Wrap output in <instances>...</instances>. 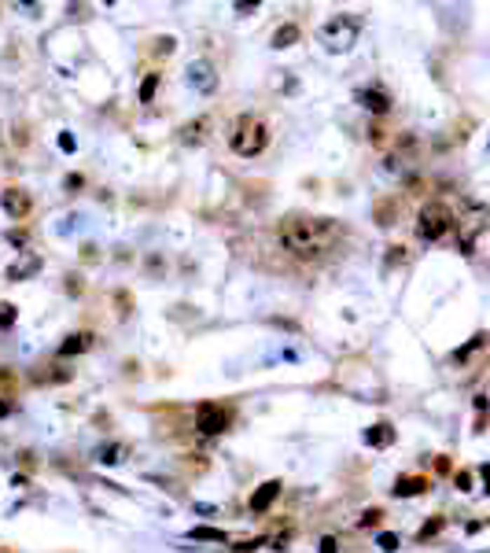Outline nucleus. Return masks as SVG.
I'll return each mask as SVG.
<instances>
[{
  "mask_svg": "<svg viewBox=\"0 0 490 553\" xmlns=\"http://www.w3.org/2000/svg\"><path fill=\"white\" fill-rule=\"evenodd\" d=\"M207 129H210V119H207V114H199L196 122H184V126H181V144H203V140H207Z\"/></svg>",
  "mask_w": 490,
  "mask_h": 553,
  "instance_id": "12",
  "label": "nucleus"
},
{
  "mask_svg": "<svg viewBox=\"0 0 490 553\" xmlns=\"http://www.w3.org/2000/svg\"><path fill=\"white\" fill-rule=\"evenodd\" d=\"M184 78H189V85L196 93H214L218 89V74H214V67L207 60H192L189 70H184Z\"/></svg>",
  "mask_w": 490,
  "mask_h": 553,
  "instance_id": "6",
  "label": "nucleus"
},
{
  "mask_svg": "<svg viewBox=\"0 0 490 553\" xmlns=\"http://www.w3.org/2000/svg\"><path fill=\"white\" fill-rule=\"evenodd\" d=\"M277 494H280V479H266V484L251 494V513H266V509L277 502Z\"/></svg>",
  "mask_w": 490,
  "mask_h": 553,
  "instance_id": "9",
  "label": "nucleus"
},
{
  "mask_svg": "<svg viewBox=\"0 0 490 553\" xmlns=\"http://www.w3.org/2000/svg\"><path fill=\"white\" fill-rule=\"evenodd\" d=\"M376 542H380V549H383V553H395V549H398V535H391V531H383V535L376 538Z\"/></svg>",
  "mask_w": 490,
  "mask_h": 553,
  "instance_id": "21",
  "label": "nucleus"
},
{
  "mask_svg": "<svg viewBox=\"0 0 490 553\" xmlns=\"http://www.w3.org/2000/svg\"><path fill=\"white\" fill-rule=\"evenodd\" d=\"M60 148H63V152H74V137L63 133V137H60Z\"/></svg>",
  "mask_w": 490,
  "mask_h": 553,
  "instance_id": "27",
  "label": "nucleus"
},
{
  "mask_svg": "<svg viewBox=\"0 0 490 553\" xmlns=\"http://www.w3.org/2000/svg\"><path fill=\"white\" fill-rule=\"evenodd\" d=\"M439 528H442V520H431V524H424V528H421V538H431V535H435Z\"/></svg>",
  "mask_w": 490,
  "mask_h": 553,
  "instance_id": "25",
  "label": "nucleus"
},
{
  "mask_svg": "<svg viewBox=\"0 0 490 553\" xmlns=\"http://www.w3.org/2000/svg\"><path fill=\"white\" fill-rule=\"evenodd\" d=\"M15 317H19V310L11 307V302H0V332H8L11 325H15Z\"/></svg>",
  "mask_w": 490,
  "mask_h": 553,
  "instance_id": "18",
  "label": "nucleus"
},
{
  "mask_svg": "<svg viewBox=\"0 0 490 553\" xmlns=\"http://www.w3.org/2000/svg\"><path fill=\"white\" fill-rule=\"evenodd\" d=\"M380 517H383L380 509H365V513H362V520H358V528H376V524H380Z\"/></svg>",
  "mask_w": 490,
  "mask_h": 553,
  "instance_id": "20",
  "label": "nucleus"
},
{
  "mask_svg": "<svg viewBox=\"0 0 490 553\" xmlns=\"http://www.w3.org/2000/svg\"><path fill=\"white\" fill-rule=\"evenodd\" d=\"M0 207H4V214L11 222H19V218L30 214V196H26L22 188H4V192H0Z\"/></svg>",
  "mask_w": 490,
  "mask_h": 553,
  "instance_id": "7",
  "label": "nucleus"
},
{
  "mask_svg": "<svg viewBox=\"0 0 490 553\" xmlns=\"http://www.w3.org/2000/svg\"><path fill=\"white\" fill-rule=\"evenodd\" d=\"M8 240L15 244V247H22V244H26V232H8Z\"/></svg>",
  "mask_w": 490,
  "mask_h": 553,
  "instance_id": "28",
  "label": "nucleus"
},
{
  "mask_svg": "<svg viewBox=\"0 0 490 553\" xmlns=\"http://www.w3.org/2000/svg\"><path fill=\"white\" fill-rule=\"evenodd\" d=\"M93 347V332H74L60 343V358H74V354H85Z\"/></svg>",
  "mask_w": 490,
  "mask_h": 553,
  "instance_id": "11",
  "label": "nucleus"
},
{
  "mask_svg": "<svg viewBox=\"0 0 490 553\" xmlns=\"http://www.w3.org/2000/svg\"><path fill=\"white\" fill-rule=\"evenodd\" d=\"M34 273H41V258L37 255H26V258H19V262H11L8 266V281H26V276H34Z\"/></svg>",
  "mask_w": 490,
  "mask_h": 553,
  "instance_id": "10",
  "label": "nucleus"
},
{
  "mask_svg": "<svg viewBox=\"0 0 490 553\" xmlns=\"http://www.w3.org/2000/svg\"><path fill=\"white\" fill-rule=\"evenodd\" d=\"M11 410H15V406H11L8 399H0V417H11Z\"/></svg>",
  "mask_w": 490,
  "mask_h": 553,
  "instance_id": "29",
  "label": "nucleus"
},
{
  "mask_svg": "<svg viewBox=\"0 0 490 553\" xmlns=\"http://www.w3.org/2000/svg\"><path fill=\"white\" fill-rule=\"evenodd\" d=\"M358 104L372 114H387L391 111V96H387V89H380V85H369V89H358Z\"/></svg>",
  "mask_w": 490,
  "mask_h": 553,
  "instance_id": "8",
  "label": "nucleus"
},
{
  "mask_svg": "<svg viewBox=\"0 0 490 553\" xmlns=\"http://www.w3.org/2000/svg\"><path fill=\"white\" fill-rule=\"evenodd\" d=\"M155 89H158V74H148V78H144V85H140V104H151Z\"/></svg>",
  "mask_w": 490,
  "mask_h": 553,
  "instance_id": "19",
  "label": "nucleus"
},
{
  "mask_svg": "<svg viewBox=\"0 0 490 553\" xmlns=\"http://www.w3.org/2000/svg\"><path fill=\"white\" fill-rule=\"evenodd\" d=\"M229 144H233L236 155L254 159V155H262L266 144H269V126L258 119V114H240L233 133H229Z\"/></svg>",
  "mask_w": 490,
  "mask_h": 553,
  "instance_id": "2",
  "label": "nucleus"
},
{
  "mask_svg": "<svg viewBox=\"0 0 490 553\" xmlns=\"http://www.w3.org/2000/svg\"><path fill=\"white\" fill-rule=\"evenodd\" d=\"M450 222H454V214H450L446 203H439V199L424 203L421 214H416V236L421 240H442L446 229H450Z\"/></svg>",
  "mask_w": 490,
  "mask_h": 553,
  "instance_id": "4",
  "label": "nucleus"
},
{
  "mask_svg": "<svg viewBox=\"0 0 490 553\" xmlns=\"http://www.w3.org/2000/svg\"><path fill=\"white\" fill-rule=\"evenodd\" d=\"M96 461H100V465H118V461H125V446H122V443L100 446V450H96Z\"/></svg>",
  "mask_w": 490,
  "mask_h": 553,
  "instance_id": "15",
  "label": "nucleus"
},
{
  "mask_svg": "<svg viewBox=\"0 0 490 553\" xmlns=\"http://www.w3.org/2000/svg\"><path fill=\"white\" fill-rule=\"evenodd\" d=\"M391 439H395L391 425H376V428H369V432H365V443H369V446H387Z\"/></svg>",
  "mask_w": 490,
  "mask_h": 553,
  "instance_id": "16",
  "label": "nucleus"
},
{
  "mask_svg": "<svg viewBox=\"0 0 490 553\" xmlns=\"http://www.w3.org/2000/svg\"><path fill=\"white\" fill-rule=\"evenodd\" d=\"M457 487L468 491V487H472V476H468V472H457Z\"/></svg>",
  "mask_w": 490,
  "mask_h": 553,
  "instance_id": "26",
  "label": "nucleus"
},
{
  "mask_svg": "<svg viewBox=\"0 0 490 553\" xmlns=\"http://www.w3.org/2000/svg\"><path fill=\"white\" fill-rule=\"evenodd\" d=\"M81 185H85V178H81V173H67V181H63V188H67V192H78Z\"/></svg>",
  "mask_w": 490,
  "mask_h": 553,
  "instance_id": "22",
  "label": "nucleus"
},
{
  "mask_svg": "<svg viewBox=\"0 0 490 553\" xmlns=\"http://www.w3.org/2000/svg\"><path fill=\"white\" fill-rule=\"evenodd\" d=\"M339 240V225L332 218H287L280 225V244L299 258H317Z\"/></svg>",
  "mask_w": 490,
  "mask_h": 553,
  "instance_id": "1",
  "label": "nucleus"
},
{
  "mask_svg": "<svg viewBox=\"0 0 490 553\" xmlns=\"http://www.w3.org/2000/svg\"><path fill=\"white\" fill-rule=\"evenodd\" d=\"M317 549H321V553H336V549H339L336 535H325V538H321V546H317Z\"/></svg>",
  "mask_w": 490,
  "mask_h": 553,
  "instance_id": "24",
  "label": "nucleus"
},
{
  "mask_svg": "<svg viewBox=\"0 0 490 553\" xmlns=\"http://www.w3.org/2000/svg\"><path fill=\"white\" fill-rule=\"evenodd\" d=\"M189 538H199V542H225V531H218V528H192Z\"/></svg>",
  "mask_w": 490,
  "mask_h": 553,
  "instance_id": "17",
  "label": "nucleus"
},
{
  "mask_svg": "<svg viewBox=\"0 0 490 553\" xmlns=\"http://www.w3.org/2000/svg\"><path fill=\"white\" fill-rule=\"evenodd\" d=\"M229 420H233V417H229V410H225V406H218V402H203L196 410V428L203 432V435H222L229 428Z\"/></svg>",
  "mask_w": 490,
  "mask_h": 553,
  "instance_id": "5",
  "label": "nucleus"
},
{
  "mask_svg": "<svg viewBox=\"0 0 490 553\" xmlns=\"http://www.w3.org/2000/svg\"><path fill=\"white\" fill-rule=\"evenodd\" d=\"M299 37H302L299 26L295 22H284V26H277V34H273V48H292Z\"/></svg>",
  "mask_w": 490,
  "mask_h": 553,
  "instance_id": "14",
  "label": "nucleus"
},
{
  "mask_svg": "<svg viewBox=\"0 0 490 553\" xmlns=\"http://www.w3.org/2000/svg\"><path fill=\"white\" fill-rule=\"evenodd\" d=\"M258 546H266V538H243V542L236 546V553H251V549H258Z\"/></svg>",
  "mask_w": 490,
  "mask_h": 553,
  "instance_id": "23",
  "label": "nucleus"
},
{
  "mask_svg": "<svg viewBox=\"0 0 490 553\" xmlns=\"http://www.w3.org/2000/svg\"><path fill=\"white\" fill-rule=\"evenodd\" d=\"M358 30H362V26H358L354 15H336V19H328L321 26V34H317V37H321V45L328 52H347L358 41Z\"/></svg>",
  "mask_w": 490,
  "mask_h": 553,
  "instance_id": "3",
  "label": "nucleus"
},
{
  "mask_svg": "<svg viewBox=\"0 0 490 553\" xmlns=\"http://www.w3.org/2000/svg\"><path fill=\"white\" fill-rule=\"evenodd\" d=\"M424 487H428L424 476H402L398 484H395V494H398V498H413V494H421Z\"/></svg>",
  "mask_w": 490,
  "mask_h": 553,
  "instance_id": "13",
  "label": "nucleus"
}]
</instances>
